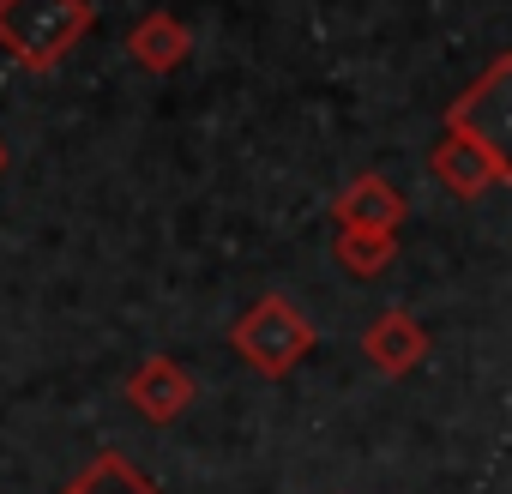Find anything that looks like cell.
<instances>
[{"mask_svg": "<svg viewBox=\"0 0 512 494\" xmlns=\"http://www.w3.org/2000/svg\"><path fill=\"white\" fill-rule=\"evenodd\" d=\"M97 25L91 0H0V49L19 67L49 73L61 67Z\"/></svg>", "mask_w": 512, "mask_h": 494, "instance_id": "obj_1", "label": "cell"}, {"mask_svg": "<svg viewBox=\"0 0 512 494\" xmlns=\"http://www.w3.org/2000/svg\"><path fill=\"white\" fill-rule=\"evenodd\" d=\"M229 344H235V356L260 380H284L314 350V326H308V314L290 296H260L229 326Z\"/></svg>", "mask_w": 512, "mask_h": 494, "instance_id": "obj_2", "label": "cell"}, {"mask_svg": "<svg viewBox=\"0 0 512 494\" xmlns=\"http://www.w3.org/2000/svg\"><path fill=\"white\" fill-rule=\"evenodd\" d=\"M446 133H464L470 145H482V151L512 163V55H494L488 73L464 97H452Z\"/></svg>", "mask_w": 512, "mask_h": 494, "instance_id": "obj_3", "label": "cell"}, {"mask_svg": "<svg viewBox=\"0 0 512 494\" xmlns=\"http://www.w3.org/2000/svg\"><path fill=\"white\" fill-rule=\"evenodd\" d=\"M428 169H434V181L452 199H482L488 187H506L512 181V163L494 157V151H482V145H470L464 133H440L434 151H428Z\"/></svg>", "mask_w": 512, "mask_h": 494, "instance_id": "obj_4", "label": "cell"}, {"mask_svg": "<svg viewBox=\"0 0 512 494\" xmlns=\"http://www.w3.org/2000/svg\"><path fill=\"white\" fill-rule=\"evenodd\" d=\"M193 398H199V386H193V374H187L175 356H145V362L127 374V404H133L145 422H175V416L193 410Z\"/></svg>", "mask_w": 512, "mask_h": 494, "instance_id": "obj_5", "label": "cell"}, {"mask_svg": "<svg viewBox=\"0 0 512 494\" xmlns=\"http://www.w3.org/2000/svg\"><path fill=\"white\" fill-rule=\"evenodd\" d=\"M362 356L380 368V374H416L422 362H428V326L416 320V314H404V308H386L368 332H362Z\"/></svg>", "mask_w": 512, "mask_h": 494, "instance_id": "obj_6", "label": "cell"}, {"mask_svg": "<svg viewBox=\"0 0 512 494\" xmlns=\"http://www.w3.org/2000/svg\"><path fill=\"white\" fill-rule=\"evenodd\" d=\"M332 223H338V229H398V223H404V193H398L386 175L368 169V175H356V181L338 187Z\"/></svg>", "mask_w": 512, "mask_h": 494, "instance_id": "obj_7", "label": "cell"}, {"mask_svg": "<svg viewBox=\"0 0 512 494\" xmlns=\"http://www.w3.org/2000/svg\"><path fill=\"white\" fill-rule=\"evenodd\" d=\"M127 55H133L145 73H175V67L193 55V31H187L175 13H145V19L127 31Z\"/></svg>", "mask_w": 512, "mask_h": 494, "instance_id": "obj_8", "label": "cell"}, {"mask_svg": "<svg viewBox=\"0 0 512 494\" xmlns=\"http://www.w3.org/2000/svg\"><path fill=\"white\" fill-rule=\"evenodd\" d=\"M332 260H338L350 278H380V272L398 260V229H338Z\"/></svg>", "mask_w": 512, "mask_h": 494, "instance_id": "obj_9", "label": "cell"}, {"mask_svg": "<svg viewBox=\"0 0 512 494\" xmlns=\"http://www.w3.org/2000/svg\"><path fill=\"white\" fill-rule=\"evenodd\" d=\"M61 494H157V482L145 470H133L121 452H97Z\"/></svg>", "mask_w": 512, "mask_h": 494, "instance_id": "obj_10", "label": "cell"}, {"mask_svg": "<svg viewBox=\"0 0 512 494\" xmlns=\"http://www.w3.org/2000/svg\"><path fill=\"white\" fill-rule=\"evenodd\" d=\"M0 169H7V139H0Z\"/></svg>", "mask_w": 512, "mask_h": 494, "instance_id": "obj_11", "label": "cell"}]
</instances>
